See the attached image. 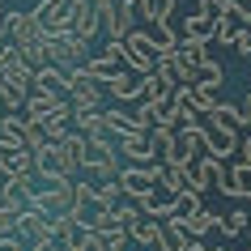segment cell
I'll return each mask as SVG.
<instances>
[{
  "mask_svg": "<svg viewBox=\"0 0 251 251\" xmlns=\"http://www.w3.org/2000/svg\"><path fill=\"white\" fill-rule=\"evenodd\" d=\"M158 179H162V162H132L119 171V187L132 204H145L149 196H158Z\"/></svg>",
  "mask_w": 251,
  "mask_h": 251,
  "instance_id": "cell-1",
  "label": "cell"
},
{
  "mask_svg": "<svg viewBox=\"0 0 251 251\" xmlns=\"http://www.w3.org/2000/svg\"><path fill=\"white\" fill-rule=\"evenodd\" d=\"M43 51H47V64L68 73V68H77L85 60V39H77L73 30H60V34H47L43 39Z\"/></svg>",
  "mask_w": 251,
  "mask_h": 251,
  "instance_id": "cell-2",
  "label": "cell"
},
{
  "mask_svg": "<svg viewBox=\"0 0 251 251\" xmlns=\"http://www.w3.org/2000/svg\"><path fill=\"white\" fill-rule=\"evenodd\" d=\"M55 217H47V213L39 209H22L17 213V222H13V234L26 243V247H51L55 243V230H51Z\"/></svg>",
  "mask_w": 251,
  "mask_h": 251,
  "instance_id": "cell-3",
  "label": "cell"
},
{
  "mask_svg": "<svg viewBox=\"0 0 251 251\" xmlns=\"http://www.w3.org/2000/svg\"><path fill=\"white\" fill-rule=\"evenodd\" d=\"M51 230H55V247L60 251H90L94 247V230L73 213H60L51 222Z\"/></svg>",
  "mask_w": 251,
  "mask_h": 251,
  "instance_id": "cell-4",
  "label": "cell"
},
{
  "mask_svg": "<svg viewBox=\"0 0 251 251\" xmlns=\"http://www.w3.org/2000/svg\"><path fill=\"white\" fill-rule=\"evenodd\" d=\"M119 51H124V68H132V73H153V47H149V39H145V26H136V30H128L124 39H119Z\"/></svg>",
  "mask_w": 251,
  "mask_h": 251,
  "instance_id": "cell-5",
  "label": "cell"
},
{
  "mask_svg": "<svg viewBox=\"0 0 251 251\" xmlns=\"http://www.w3.org/2000/svg\"><path fill=\"white\" fill-rule=\"evenodd\" d=\"M30 13L39 17L43 34H60L73 22V0H39V9H30Z\"/></svg>",
  "mask_w": 251,
  "mask_h": 251,
  "instance_id": "cell-6",
  "label": "cell"
},
{
  "mask_svg": "<svg viewBox=\"0 0 251 251\" xmlns=\"http://www.w3.org/2000/svg\"><path fill=\"white\" fill-rule=\"evenodd\" d=\"M68 30L77 34V39L90 43L98 30H102V13H98V4L94 0H73V22H68Z\"/></svg>",
  "mask_w": 251,
  "mask_h": 251,
  "instance_id": "cell-7",
  "label": "cell"
},
{
  "mask_svg": "<svg viewBox=\"0 0 251 251\" xmlns=\"http://www.w3.org/2000/svg\"><path fill=\"white\" fill-rule=\"evenodd\" d=\"M0 145L4 149H30V124L22 111H4L0 115Z\"/></svg>",
  "mask_w": 251,
  "mask_h": 251,
  "instance_id": "cell-8",
  "label": "cell"
},
{
  "mask_svg": "<svg viewBox=\"0 0 251 251\" xmlns=\"http://www.w3.org/2000/svg\"><path fill=\"white\" fill-rule=\"evenodd\" d=\"M222 175H226V166H222V162H217V158H209V153H204V158H200V162H192V166H187V187L204 196V192H209V187L217 183Z\"/></svg>",
  "mask_w": 251,
  "mask_h": 251,
  "instance_id": "cell-9",
  "label": "cell"
},
{
  "mask_svg": "<svg viewBox=\"0 0 251 251\" xmlns=\"http://www.w3.org/2000/svg\"><path fill=\"white\" fill-rule=\"evenodd\" d=\"M106 90H111V98H115V102H136V98H141V90H145V77H141V73H132V68H115V77L106 81Z\"/></svg>",
  "mask_w": 251,
  "mask_h": 251,
  "instance_id": "cell-10",
  "label": "cell"
},
{
  "mask_svg": "<svg viewBox=\"0 0 251 251\" xmlns=\"http://www.w3.org/2000/svg\"><path fill=\"white\" fill-rule=\"evenodd\" d=\"M115 149L124 153L128 162H153V141H149V132H124V136H115Z\"/></svg>",
  "mask_w": 251,
  "mask_h": 251,
  "instance_id": "cell-11",
  "label": "cell"
},
{
  "mask_svg": "<svg viewBox=\"0 0 251 251\" xmlns=\"http://www.w3.org/2000/svg\"><path fill=\"white\" fill-rule=\"evenodd\" d=\"M98 13H102L106 39H124L128 30H136V17L128 13V4H124V0H115V4H106V9H98Z\"/></svg>",
  "mask_w": 251,
  "mask_h": 251,
  "instance_id": "cell-12",
  "label": "cell"
},
{
  "mask_svg": "<svg viewBox=\"0 0 251 251\" xmlns=\"http://www.w3.org/2000/svg\"><path fill=\"white\" fill-rule=\"evenodd\" d=\"M175 98V81L162 77V73H145V90H141V106H166Z\"/></svg>",
  "mask_w": 251,
  "mask_h": 251,
  "instance_id": "cell-13",
  "label": "cell"
},
{
  "mask_svg": "<svg viewBox=\"0 0 251 251\" xmlns=\"http://www.w3.org/2000/svg\"><path fill=\"white\" fill-rule=\"evenodd\" d=\"M81 149H85V136H81V132H68L64 141L55 145V158H60V175H68V179H73V175L81 171Z\"/></svg>",
  "mask_w": 251,
  "mask_h": 251,
  "instance_id": "cell-14",
  "label": "cell"
},
{
  "mask_svg": "<svg viewBox=\"0 0 251 251\" xmlns=\"http://www.w3.org/2000/svg\"><path fill=\"white\" fill-rule=\"evenodd\" d=\"M175 132H179V128H192V124H196V98H192V85H175Z\"/></svg>",
  "mask_w": 251,
  "mask_h": 251,
  "instance_id": "cell-15",
  "label": "cell"
},
{
  "mask_svg": "<svg viewBox=\"0 0 251 251\" xmlns=\"http://www.w3.org/2000/svg\"><path fill=\"white\" fill-rule=\"evenodd\" d=\"M234 149H238V132H226V128H213L209 124V141H204V153L217 162L226 158H234Z\"/></svg>",
  "mask_w": 251,
  "mask_h": 251,
  "instance_id": "cell-16",
  "label": "cell"
},
{
  "mask_svg": "<svg viewBox=\"0 0 251 251\" xmlns=\"http://www.w3.org/2000/svg\"><path fill=\"white\" fill-rule=\"evenodd\" d=\"M153 251H192V234H187L179 222H171V217H166V222H162V230H158V247H153Z\"/></svg>",
  "mask_w": 251,
  "mask_h": 251,
  "instance_id": "cell-17",
  "label": "cell"
},
{
  "mask_svg": "<svg viewBox=\"0 0 251 251\" xmlns=\"http://www.w3.org/2000/svg\"><path fill=\"white\" fill-rule=\"evenodd\" d=\"M145 39L153 47V55H166L179 47V34L171 30V22H145Z\"/></svg>",
  "mask_w": 251,
  "mask_h": 251,
  "instance_id": "cell-18",
  "label": "cell"
},
{
  "mask_svg": "<svg viewBox=\"0 0 251 251\" xmlns=\"http://www.w3.org/2000/svg\"><path fill=\"white\" fill-rule=\"evenodd\" d=\"M175 55L183 60L192 73H196L200 64H209L213 60V51H209V43H200V39H179V47H175Z\"/></svg>",
  "mask_w": 251,
  "mask_h": 251,
  "instance_id": "cell-19",
  "label": "cell"
},
{
  "mask_svg": "<svg viewBox=\"0 0 251 251\" xmlns=\"http://www.w3.org/2000/svg\"><path fill=\"white\" fill-rule=\"evenodd\" d=\"M209 124L213 128H226V132H243V111H238V102H217L209 111Z\"/></svg>",
  "mask_w": 251,
  "mask_h": 251,
  "instance_id": "cell-20",
  "label": "cell"
},
{
  "mask_svg": "<svg viewBox=\"0 0 251 251\" xmlns=\"http://www.w3.org/2000/svg\"><path fill=\"white\" fill-rule=\"evenodd\" d=\"M162 162H171V166H192V162H196V149H192L183 136L175 132V136H171V145L162 149Z\"/></svg>",
  "mask_w": 251,
  "mask_h": 251,
  "instance_id": "cell-21",
  "label": "cell"
},
{
  "mask_svg": "<svg viewBox=\"0 0 251 251\" xmlns=\"http://www.w3.org/2000/svg\"><path fill=\"white\" fill-rule=\"evenodd\" d=\"M196 209H204V204H200V192H192V187H183L179 196H171V222H183Z\"/></svg>",
  "mask_w": 251,
  "mask_h": 251,
  "instance_id": "cell-22",
  "label": "cell"
},
{
  "mask_svg": "<svg viewBox=\"0 0 251 251\" xmlns=\"http://www.w3.org/2000/svg\"><path fill=\"white\" fill-rule=\"evenodd\" d=\"M179 226H183V230H187L192 238H204V234H213V230H217V213H209V209H196L192 217H183Z\"/></svg>",
  "mask_w": 251,
  "mask_h": 251,
  "instance_id": "cell-23",
  "label": "cell"
},
{
  "mask_svg": "<svg viewBox=\"0 0 251 251\" xmlns=\"http://www.w3.org/2000/svg\"><path fill=\"white\" fill-rule=\"evenodd\" d=\"M115 60H111V55H94V60H81V73H85V77H94L98 81V85H106V81L115 77Z\"/></svg>",
  "mask_w": 251,
  "mask_h": 251,
  "instance_id": "cell-24",
  "label": "cell"
},
{
  "mask_svg": "<svg viewBox=\"0 0 251 251\" xmlns=\"http://www.w3.org/2000/svg\"><path fill=\"white\" fill-rule=\"evenodd\" d=\"M158 187L166 192V196H179L187 187V166H171V162H162V179H158Z\"/></svg>",
  "mask_w": 251,
  "mask_h": 251,
  "instance_id": "cell-25",
  "label": "cell"
},
{
  "mask_svg": "<svg viewBox=\"0 0 251 251\" xmlns=\"http://www.w3.org/2000/svg\"><path fill=\"white\" fill-rule=\"evenodd\" d=\"M0 106H4V111H26V90L13 85L4 73H0Z\"/></svg>",
  "mask_w": 251,
  "mask_h": 251,
  "instance_id": "cell-26",
  "label": "cell"
},
{
  "mask_svg": "<svg viewBox=\"0 0 251 251\" xmlns=\"http://www.w3.org/2000/svg\"><path fill=\"white\" fill-rule=\"evenodd\" d=\"M90 209H94V183L73 179V217H85Z\"/></svg>",
  "mask_w": 251,
  "mask_h": 251,
  "instance_id": "cell-27",
  "label": "cell"
},
{
  "mask_svg": "<svg viewBox=\"0 0 251 251\" xmlns=\"http://www.w3.org/2000/svg\"><path fill=\"white\" fill-rule=\"evenodd\" d=\"M183 39H200V43H209V39H213V17L192 13V17L183 22Z\"/></svg>",
  "mask_w": 251,
  "mask_h": 251,
  "instance_id": "cell-28",
  "label": "cell"
},
{
  "mask_svg": "<svg viewBox=\"0 0 251 251\" xmlns=\"http://www.w3.org/2000/svg\"><path fill=\"white\" fill-rule=\"evenodd\" d=\"M90 251H128V230H102V234H94Z\"/></svg>",
  "mask_w": 251,
  "mask_h": 251,
  "instance_id": "cell-29",
  "label": "cell"
},
{
  "mask_svg": "<svg viewBox=\"0 0 251 251\" xmlns=\"http://www.w3.org/2000/svg\"><path fill=\"white\" fill-rule=\"evenodd\" d=\"M192 98H196L200 115H209L213 106H217V85H209V81H192Z\"/></svg>",
  "mask_w": 251,
  "mask_h": 251,
  "instance_id": "cell-30",
  "label": "cell"
},
{
  "mask_svg": "<svg viewBox=\"0 0 251 251\" xmlns=\"http://www.w3.org/2000/svg\"><path fill=\"white\" fill-rule=\"evenodd\" d=\"M217 230H222L226 238L243 234V230H247V209H230L226 217H217Z\"/></svg>",
  "mask_w": 251,
  "mask_h": 251,
  "instance_id": "cell-31",
  "label": "cell"
},
{
  "mask_svg": "<svg viewBox=\"0 0 251 251\" xmlns=\"http://www.w3.org/2000/svg\"><path fill=\"white\" fill-rule=\"evenodd\" d=\"M119 200H124V187H119V179H111V183H98V187H94V204L115 209Z\"/></svg>",
  "mask_w": 251,
  "mask_h": 251,
  "instance_id": "cell-32",
  "label": "cell"
},
{
  "mask_svg": "<svg viewBox=\"0 0 251 251\" xmlns=\"http://www.w3.org/2000/svg\"><path fill=\"white\" fill-rule=\"evenodd\" d=\"M17 60L30 68V73H39L47 64V51H43V43H30V47H17Z\"/></svg>",
  "mask_w": 251,
  "mask_h": 251,
  "instance_id": "cell-33",
  "label": "cell"
},
{
  "mask_svg": "<svg viewBox=\"0 0 251 251\" xmlns=\"http://www.w3.org/2000/svg\"><path fill=\"white\" fill-rule=\"evenodd\" d=\"M213 187H217L222 196H230V200H247V183H243V179H234L230 171H226V175H222V179H217Z\"/></svg>",
  "mask_w": 251,
  "mask_h": 251,
  "instance_id": "cell-34",
  "label": "cell"
},
{
  "mask_svg": "<svg viewBox=\"0 0 251 251\" xmlns=\"http://www.w3.org/2000/svg\"><path fill=\"white\" fill-rule=\"evenodd\" d=\"M196 81H209V85H222V81H226V68L217 64V60H209V64H200V68H196Z\"/></svg>",
  "mask_w": 251,
  "mask_h": 251,
  "instance_id": "cell-35",
  "label": "cell"
},
{
  "mask_svg": "<svg viewBox=\"0 0 251 251\" xmlns=\"http://www.w3.org/2000/svg\"><path fill=\"white\" fill-rule=\"evenodd\" d=\"M175 9V0H149L145 4V22H166Z\"/></svg>",
  "mask_w": 251,
  "mask_h": 251,
  "instance_id": "cell-36",
  "label": "cell"
},
{
  "mask_svg": "<svg viewBox=\"0 0 251 251\" xmlns=\"http://www.w3.org/2000/svg\"><path fill=\"white\" fill-rule=\"evenodd\" d=\"M179 136H183L187 145H192V149L200 153V149H204V141H209V128H200V124H192V128H179Z\"/></svg>",
  "mask_w": 251,
  "mask_h": 251,
  "instance_id": "cell-37",
  "label": "cell"
},
{
  "mask_svg": "<svg viewBox=\"0 0 251 251\" xmlns=\"http://www.w3.org/2000/svg\"><path fill=\"white\" fill-rule=\"evenodd\" d=\"M22 209H26L22 200H0V226L13 230V222H17V213H22Z\"/></svg>",
  "mask_w": 251,
  "mask_h": 251,
  "instance_id": "cell-38",
  "label": "cell"
},
{
  "mask_svg": "<svg viewBox=\"0 0 251 251\" xmlns=\"http://www.w3.org/2000/svg\"><path fill=\"white\" fill-rule=\"evenodd\" d=\"M230 47H234V51L243 55V60H247V55H251V30H238V34H234V43H230Z\"/></svg>",
  "mask_w": 251,
  "mask_h": 251,
  "instance_id": "cell-39",
  "label": "cell"
},
{
  "mask_svg": "<svg viewBox=\"0 0 251 251\" xmlns=\"http://www.w3.org/2000/svg\"><path fill=\"white\" fill-rule=\"evenodd\" d=\"M196 13H204V17H217V13H222V0H196Z\"/></svg>",
  "mask_w": 251,
  "mask_h": 251,
  "instance_id": "cell-40",
  "label": "cell"
},
{
  "mask_svg": "<svg viewBox=\"0 0 251 251\" xmlns=\"http://www.w3.org/2000/svg\"><path fill=\"white\" fill-rule=\"evenodd\" d=\"M13 243H17V234H13V230H9V226H0V251H9V247H13Z\"/></svg>",
  "mask_w": 251,
  "mask_h": 251,
  "instance_id": "cell-41",
  "label": "cell"
},
{
  "mask_svg": "<svg viewBox=\"0 0 251 251\" xmlns=\"http://www.w3.org/2000/svg\"><path fill=\"white\" fill-rule=\"evenodd\" d=\"M124 4H128V13L141 22V17H145V4H149V0H124Z\"/></svg>",
  "mask_w": 251,
  "mask_h": 251,
  "instance_id": "cell-42",
  "label": "cell"
},
{
  "mask_svg": "<svg viewBox=\"0 0 251 251\" xmlns=\"http://www.w3.org/2000/svg\"><path fill=\"white\" fill-rule=\"evenodd\" d=\"M238 111H243V128H251V94L238 102Z\"/></svg>",
  "mask_w": 251,
  "mask_h": 251,
  "instance_id": "cell-43",
  "label": "cell"
},
{
  "mask_svg": "<svg viewBox=\"0 0 251 251\" xmlns=\"http://www.w3.org/2000/svg\"><path fill=\"white\" fill-rule=\"evenodd\" d=\"M94 4H98V9H106V4H115V0H94Z\"/></svg>",
  "mask_w": 251,
  "mask_h": 251,
  "instance_id": "cell-44",
  "label": "cell"
},
{
  "mask_svg": "<svg viewBox=\"0 0 251 251\" xmlns=\"http://www.w3.org/2000/svg\"><path fill=\"white\" fill-rule=\"evenodd\" d=\"M209 251H226V247H209Z\"/></svg>",
  "mask_w": 251,
  "mask_h": 251,
  "instance_id": "cell-45",
  "label": "cell"
},
{
  "mask_svg": "<svg viewBox=\"0 0 251 251\" xmlns=\"http://www.w3.org/2000/svg\"><path fill=\"white\" fill-rule=\"evenodd\" d=\"M0 17H4V4H0Z\"/></svg>",
  "mask_w": 251,
  "mask_h": 251,
  "instance_id": "cell-46",
  "label": "cell"
},
{
  "mask_svg": "<svg viewBox=\"0 0 251 251\" xmlns=\"http://www.w3.org/2000/svg\"><path fill=\"white\" fill-rule=\"evenodd\" d=\"M243 4H247V9H251V0H243Z\"/></svg>",
  "mask_w": 251,
  "mask_h": 251,
  "instance_id": "cell-47",
  "label": "cell"
},
{
  "mask_svg": "<svg viewBox=\"0 0 251 251\" xmlns=\"http://www.w3.org/2000/svg\"><path fill=\"white\" fill-rule=\"evenodd\" d=\"M247 238H251V234H247ZM247 251H251V243H247Z\"/></svg>",
  "mask_w": 251,
  "mask_h": 251,
  "instance_id": "cell-48",
  "label": "cell"
},
{
  "mask_svg": "<svg viewBox=\"0 0 251 251\" xmlns=\"http://www.w3.org/2000/svg\"><path fill=\"white\" fill-rule=\"evenodd\" d=\"M0 115H4V106H0Z\"/></svg>",
  "mask_w": 251,
  "mask_h": 251,
  "instance_id": "cell-49",
  "label": "cell"
}]
</instances>
